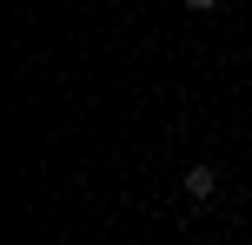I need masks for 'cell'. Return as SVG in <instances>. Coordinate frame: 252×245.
Returning <instances> with one entry per match:
<instances>
[{
    "label": "cell",
    "mask_w": 252,
    "mask_h": 245,
    "mask_svg": "<svg viewBox=\"0 0 252 245\" xmlns=\"http://www.w3.org/2000/svg\"><path fill=\"white\" fill-rule=\"evenodd\" d=\"M186 13H219V0H186Z\"/></svg>",
    "instance_id": "cell-2"
},
{
    "label": "cell",
    "mask_w": 252,
    "mask_h": 245,
    "mask_svg": "<svg viewBox=\"0 0 252 245\" xmlns=\"http://www.w3.org/2000/svg\"><path fill=\"white\" fill-rule=\"evenodd\" d=\"M179 186H186V199H192V206H206V199L219 192V172H213V166H192V172H186Z\"/></svg>",
    "instance_id": "cell-1"
}]
</instances>
